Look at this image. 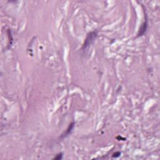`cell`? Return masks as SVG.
Instances as JSON below:
<instances>
[{"mask_svg":"<svg viewBox=\"0 0 160 160\" xmlns=\"http://www.w3.org/2000/svg\"><path fill=\"white\" fill-rule=\"evenodd\" d=\"M97 36V31H93V32H91L90 33L88 34L86 39H85V43H84L83 46V49H85L88 46H90L91 43L93 42L94 39L96 38V37Z\"/></svg>","mask_w":160,"mask_h":160,"instance_id":"1","label":"cell"},{"mask_svg":"<svg viewBox=\"0 0 160 160\" xmlns=\"http://www.w3.org/2000/svg\"><path fill=\"white\" fill-rule=\"evenodd\" d=\"M75 123H74V122H73V123H71V124L69 125L68 128H67V130H66V131L65 132V133L64 134L62 135V136H61V138H66V137L68 136L69 135H70V133H71L73 130L74 128V126H75Z\"/></svg>","mask_w":160,"mask_h":160,"instance_id":"2","label":"cell"},{"mask_svg":"<svg viewBox=\"0 0 160 160\" xmlns=\"http://www.w3.org/2000/svg\"><path fill=\"white\" fill-rule=\"evenodd\" d=\"M147 27H148L147 21H146L144 23H143L142 25H141V28H140V31H139V32H138V36H143V34L145 33V32H146V29H147Z\"/></svg>","mask_w":160,"mask_h":160,"instance_id":"3","label":"cell"},{"mask_svg":"<svg viewBox=\"0 0 160 160\" xmlns=\"http://www.w3.org/2000/svg\"><path fill=\"white\" fill-rule=\"evenodd\" d=\"M62 158H63V154H62V153H59V154L56 155V157L54 158V159L59 160V159H62Z\"/></svg>","mask_w":160,"mask_h":160,"instance_id":"4","label":"cell"},{"mask_svg":"<svg viewBox=\"0 0 160 160\" xmlns=\"http://www.w3.org/2000/svg\"><path fill=\"white\" fill-rule=\"evenodd\" d=\"M120 154H121V153L120 152H116V153H113V158H117V157H118V156H120Z\"/></svg>","mask_w":160,"mask_h":160,"instance_id":"5","label":"cell"}]
</instances>
